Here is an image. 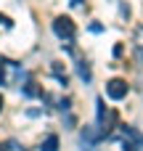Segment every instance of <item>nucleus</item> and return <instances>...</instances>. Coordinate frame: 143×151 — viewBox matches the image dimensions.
Masks as SVG:
<instances>
[{
  "mask_svg": "<svg viewBox=\"0 0 143 151\" xmlns=\"http://www.w3.org/2000/svg\"><path fill=\"white\" fill-rule=\"evenodd\" d=\"M53 32L61 37V40H74V35H77V27H74V21L69 19V16H58V19H53Z\"/></svg>",
  "mask_w": 143,
  "mask_h": 151,
  "instance_id": "f257e3e1",
  "label": "nucleus"
},
{
  "mask_svg": "<svg viewBox=\"0 0 143 151\" xmlns=\"http://www.w3.org/2000/svg\"><path fill=\"white\" fill-rule=\"evenodd\" d=\"M127 90H130V85L125 82V80H111V82H106V96L111 98V101H122L125 96H127Z\"/></svg>",
  "mask_w": 143,
  "mask_h": 151,
  "instance_id": "f03ea898",
  "label": "nucleus"
},
{
  "mask_svg": "<svg viewBox=\"0 0 143 151\" xmlns=\"http://www.w3.org/2000/svg\"><path fill=\"white\" fill-rule=\"evenodd\" d=\"M133 45H135V58H138V64H143V27H138V29H135Z\"/></svg>",
  "mask_w": 143,
  "mask_h": 151,
  "instance_id": "7ed1b4c3",
  "label": "nucleus"
},
{
  "mask_svg": "<svg viewBox=\"0 0 143 151\" xmlns=\"http://www.w3.org/2000/svg\"><path fill=\"white\" fill-rule=\"evenodd\" d=\"M109 122H111V114L106 111L103 101H98V125H101V130H109Z\"/></svg>",
  "mask_w": 143,
  "mask_h": 151,
  "instance_id": "20e7f679",
  "label": "nucleus"
},
{
  "mask_svg": "<svg viewBox=\"0 0 143 151\" xmlns=\"http://www.w3.org/2000/svg\"><path fill=\"white\" fill-rule=\"evenodd\" d=\"M40 151H58V138H56V135H48Z\"/></svg>",
  "mask_w": 143,
  "mask_h": 151,
  "instance_id": "39448f33",
  "label": "nucleus"
},
{
  "mask_svg": "<svg viewBox=\"0 0 143 151\" xmlns=\"http://www.w3.org/2000/svg\"><path fill=\"white\" fill-rule=\"evenodd\" d=\"M80 77H82V80H85V82H88V80H90V77H93V74H90V66H88V64H85V61H80Z\"/></svg>",
  "mask_w": 143,
  "mask_h": 151,
  "instance_id": "423d86ee",
  "label": "nucleus"
},
{
  "mask_svg": "<svg viewBox=\"0 0 143 151\" xmlns=\"http://www.w3.org/2000/svg\"><path fill=\"white\" fill-rule=\"evenodd\" d=\"M24 93H27V96H29V98H34V96H40V88H37V85H34V82H29V85H27V88H24Z\"/></svg>",
  "mask_w": 143,
  "mask_h": 151,
  "instance_id": "0eeeda50",
  "label": "nucleus"
},
{
  "mask_svg": "<svg viewBox=\"0 0 143 151\" xmlns=\"http://www.w3.org/2000/svg\"><path fill=\"white\" fill-rule=\"evenodd\" d=\"M122 53H125V45L117 42V45H114V56H122Z\"/></svg>",
  "mask_w": 143,
  "mask_h": 151,
  "instance_id": "6e6552de",
  "label": "nucleus"
},
{
  "mask_svg": "<svg viewBox=\"0 0 143 151\" xmlns=\"http://www.w3.org/2000/svg\"><path fill=\"white\" fill-rule=\"evenodd\" d=\"M0 111H3V96H0Z\"/></svg>",
  "mask_w": 143,
  "mask_h": 151,
  "instance_id": "1a4fd4ad",
  "label": "nucleus"
}]
</instances>
